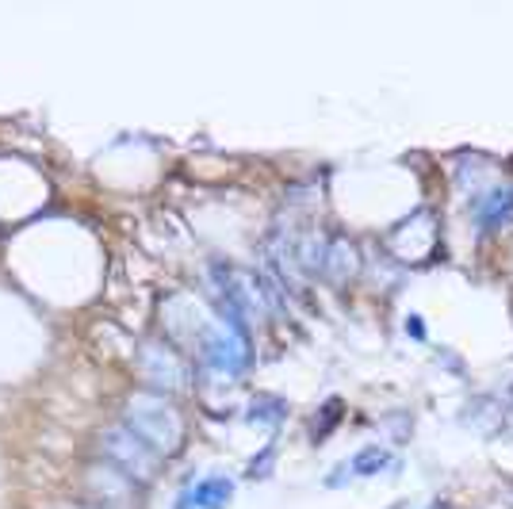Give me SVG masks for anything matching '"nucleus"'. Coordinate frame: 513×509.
Listing matches in <instances>:
<instances>
[{"label": "nucleus", "mask_w": 513, "mask_h": 509, "mask_svg": "<svg viewBox=\"0 0 513 509\" xmlns=\"http://www.w3.org/2000/svg\"><path fill=\"white\" fill-rule=\"evenodd\" d=\"M387 460L391 456L383 448H364V452H356V460L349 463V475H376L387 468Z\"/></svg>", "instance_id": "obj_7"}, {"label": "nucleus", "mask_w": 513, "mask_h": 509, "mask_svg": "<svg viewBox=\"0 0 513 509\" xmlns=\"http://www.w3.org/2000/svg\"><path fill=\"white\" fill-rule=\"evenodd\" d=\"M406 330L414 333V341H425V326H422V318H406Z\"/></svg>", "instance_id": "obj_8"}, {"label": "nucleus", "mask_w": 513, "mask_h": 509, "mask_svg": "<svg viewBox=\"0 0 513 509\" xmlns=\"http://www.w3.org/2000/svg\"><path fill=\"white\" fill-rule=\"evenodd\" d=\"M142 367H146V375L158 387H165V391H177L180 379H184L180 360L173 357V349H165V345H146V349H142Z\"/></svg>", "instance_id": "obj_4"}, {"label": "nucleus", "mask_w": 513, "mask_h": 509, "mask_svg": "<svg viewBox=\"0 0 513 509\" xmlns=\"http://www.w3.org/2000/svg\"><path fill=\"white\" fill-rule=\"evenodd\" d=\"M234 502V483L226 475H207L204 483H196V490L180 502V509H226Z\"/></svg>", "instance_id": "obj_5"}, {"label": "nucleus", "mask_w": 513, "mask_h": 509, "mask_svg": "<svg viewBox=\"0 0 513 509\" xmlns=\"http://www.w3.org/2000/svg\"><path fill=\"white\" fill-rule=\"evenodd\" d=\"M104 456L116 463L119 471L131 475L135 483H146V479H153V475H158V468H161V460H158L161 452L150 448L135 429H126V426L104 433Z\"/></svg>", "instance_id": "obj_2"}, {"label": "nucleus", "mask_w": 513, "mask_h": 509, "mask_svg": "<svg viewBox=\"0 0 513 509\" xmlns=\"http://www.w3.org/2000/svg\"><path fill=\"white\" fill-rule=\"evenodd\" d=\"M204 352H207V364L215 367L219 375H241L246 372V360H249V341H246V330L238 326H222L219 330H207L204 337Z\"/></svg>", "instance_id": "obj_3"}, {"label": "nucleus", "mask_w": 513, "mask_h": 509, "mask_svg": "<svg viewBox=\"0 0 513 509\" xmlns=\"http://www.w3.org/2000/svg\"><path fill=\"white\" fill-rule=\"evenodd\" d=\"M509 215H513V184L494 188L487 195V203L479 207V226H498V222H506Z\"/></svg>", "instance_id": "obj_6"}, {"label": "nucleus", "mask_w": 513, "mask_h": 509, "mask_svg": "<svg viewBox=\"0 0 513 509\" xmlns=\"http://www.w3.org/2000/svg\"><path fill=\"white\" fill-rule=\"evenodd\" d=\"M126 429H135L142 441L158 452H173L180 444V414L173 410V402H165L161 394H135L126 402Z\"/></svg>", "instance_id": "obj_1"}]
</instances>
